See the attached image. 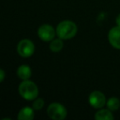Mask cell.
Segmentation results:
<instances>
[{
	"label": "cell",
	"mask_w": 120,
	"mask_h": 120,
	"mask_svg": "<svg viewBox=\"0 0 120 120\" xmlns=\"http://www.w3.org/2000/svg\"><path fill=\"white\" fill-rule=\"evenodd\" d=\"M108 40L113 48L120 49V26H113L108 32Z\"/></svg>",
	"instance_id": "obj_7"
},
{
	"label": "cell",
	"mask_w": 120,
	"mask_h": 120,
	"mask_svg": "<svg viewBox=\"0 0 120 120\" xmlns=\"http://www.w3.org/2000/svg\"><path fill=\"white\" fill-rule=\"evenodd\" d=\"M38 37L44 42H50L57 35L56 29L49 24H43L37 30Z\"/></svg>",
	"instance_id": "obj_5"
},
{
	"label": "cell",
	"mask_w": 120,
	"mask_h": 120,
	"mask_svg": "<svg viewBox=\"0 0 120 120\" xmlns=\"http://www.w3.org/2000/svg\"><path fill=\"white\" fill-rule=\"evenodd\" d=\"M2 120H11V118H3Z\"/></svg>",
	"instance_id": "obj_16"
},
{
	"label": "cell",
	"mask_w": 120,
	"mask_h": 120,
	"mask_svg": "<svg viewBox=\"0 0 120 120\" xmlns=\"http://www.w3.org/2000/svg\"><path fill=\"white\" fill-rule=\"evenodd\" d=\"M95 120H113L114 116L113 114V112L107 109H99L98 111L95 113Z\"/></svg>",
	"instance_id": "obj_10"
},
{
	"label": "cell",
	"mask_w": 120,
	"mask_h": 120,
	"mask_svg": "<svg viewBox=\"0 0 120 120\" xmlns=\"http://www.w3.org/2000/svg\"><path fill=\"white\" fill-rule=\"evenodd\" d=\"M18 94L24 100L31 101L39 96V88L30 79L24 80L18 86Z\"/></svg>",
	"instance_id": "obj_2"
},
{
	"label": "cell",
	"mask_w": 120,
	"mask_h": 120,
	"mask_svg": "<svg viewBox=\"0 0 120 120\" xmlns=\"http://www.w3.org/2000/svg\"><path fill=\"white\" fill-rule=\"evenodd\" d=\"M64 40L60 38L53 39V40L49 42V49L53 53H58L64 48Z\"/></svg>",
	"instance_id": "obj_11"
},
{
	"label": "cell",
	"mask_w": 120,
	"mask_h": 120,
	"mask_svg": "<svg viewBox=\"0 0 120 120\" xmlns=\"http://www.w3.org/2000/svg\"><path fill=\"white\" fill-rule=\"evenodd\" d=\"M6 77V73L4 72V70L3 68L0 69V82H3L5 79Z\"/></svg>",
	"instance_id": "obj_14"
},
{
	"label": "cell",
	"mask_w": 120,
	"mask_h": 120,
	"mask_svg": "<svg viewBox=\"0 0 120 120\" xmlns=\"http://www.w3.org/2000/svg\"><path fill=\"white\" fill-rule=\"evenodd\" d=\"M106 107L112 112L117 111L120 108V100L118 97H110L107 100Z\"/></svg>",
	"instance_id": "obj_12"
},
{
	"label": "cell",
	"mask_w": 120,
	"mask_h": 120,
	"mask_svg": "<svg viewBox=\"0 0 120 120\" xmlns=\"http://www.w3.org/2000/svg\"><path fill=\"white\" fill-rule=\"evenodd\" d=\"M77 26L73 21L64 20L57 25L56 33L58 38L64 40H71L77 33Z\"/></svg>",
	"instance_id": "obj_1"
},
{
	"label": "cell",
	"mask_w": 120,
	"mask_h": 120,
	"mask_svg": "<svg viewBox=\"0 0 120 120\" xmlns=\"http://www.w3.org/2000/svg\"><path fill=\"white\" fill-rule=\"evenodd\" d=\"M17 76L21 80H29L32 76V70L27 64H22L17 69Z\"/></svg>",
	"instance_id": "obj_9"
},
{
	"label": "cell",
	"mask_w": 120,
	"mask_h": 120,
	"mask_svg": "<svg viewBox=\"0 0 120 120\" xmlns=\"http://www.w3.org/2000/svg\"><path fill=\"white\" fill-rule=\"evenodd\" d=\"M35 46L33 41L29 39H22L18 42L17 45V52L22 58H27L34 54Z\"/></svg>",
	"instance_id": "obj_4"
},
{
	"label": "cell",
	"mask_w": 120,
	"mask_h": 120,
	"mask_svg": "<svg viewBox=\"0 0 120 120\" xmlns=\"http://www.w3.org/2000/svg\"><path fill=\"white\" fill-rule=\"evenodd\" d=\"M47 115L53 120H64L67 118L68 110L61 103L53 102L47 107Z\"/></svg>",
	"instance_id": "obj_3"
},
{
	"label": "cell",
	"mask_w": 120,
	"mask_h": 120,
	"mask_svg": "<svg viewBox=\"0 0 120 120\" xmlns=\"http://www.w3.org/2000/svg\"><path fill=\"white\" fill-rule=\"evenodd\" d=\"M35 118V109L32 107L24 106L17 113V120H32Z\"/></svg>",
	"instance_id": "obj_8"
},
{
	"label": "cell",
	"mask_w": 120,
	"mask_h": 120,
	"mask_svg": "<svg viewBox=\"0 0 120 120\" xmlns=\"http://www.w3.org/2000/svg\"><path fill=\"white\" fill-rule=\"evenodd\" d=\"M88 102L91 107L99 109L104 108L106 105L107 99L103 92L100 90H94L89 95Z\"/></svg>",
	"instance_id": "obj_6"
},
{
	"label": "cell",
	"mask_w": 120,
	"mask_h": 120,
	"mask_svg": "<svg viewBox=\"0 0 120 120\" xmlns=\"http://www.w3.org/2000/svg\"><path fill=\"white\" fill-rule=\"evenodd\" d=\"M45 106V100L43 98H40V97H37L36 99L33 100L32 102L31 107L35 110V111H39V110H41Z\"/></svg>",
	"instance_id": "obj_13"
},
{
	"label": "cell",
	"mask_w": 120,
	"mask_h": 120,
	"mask_svg": "<svg viewBox=\"0 0 120 120\" xmlns=\"http://www.w3.org/2000/svg\"><path fill=\"white\" fill-rule=\"evenodd\" d=\"M115 22H116V26H120V13L116 17V19H115Z\"/></svg>",
	"instance_id": "obj_15"
}]
</instances>
